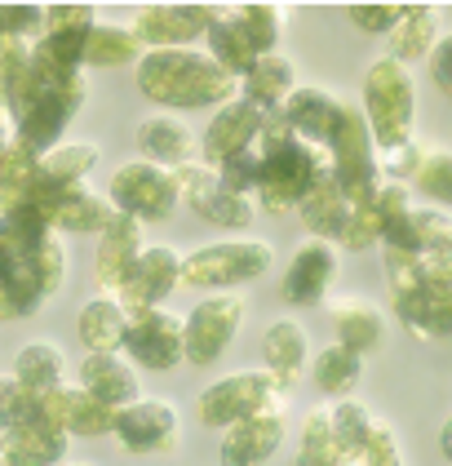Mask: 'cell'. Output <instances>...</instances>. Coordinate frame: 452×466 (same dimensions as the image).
Here are the masks:
<instances>
[{"label":"cell","mask_w":452,"mask_h":466,"mask_svg":"<svg viewBox=\"0 0 452 466\" xmlns=\"http://www.w3.org/2000/svg\"><path fill=\"white\" fill-rule=\"evenodd\" d=\"M85 107V103H75L67 94H54V89H35L32 98L23 103V111L14 116V134H18V143L32 147L35 156H45V151H54V147L63 143V134H67L71 116Z\"/></svg>","instance_id":"obj_21"},{"label":"cell","mask_w":452,"mask_h":466,"mask_svg":"<svg viewBox=\"0 0 452 466\" xmlns=\"http://www.w3.org/2000/svg\"><path fill=\"white\" fill-rule=\"evenodd\" d=\"M293 466H347L337 431H333V404H315L302 418V440H297V462Z\"/></svg>","instance_id":"obj_35"},{"label":"cell","mask_w":452,"mask_h":466,"mask_svg":"<svg viewBox=\"0 0 452 466\" xmlns=\"http://www.w3.org/2000/svg\"><path fill=\"white\" fill-rule=\"evenodd\" d=\"M426 151H430V143H421L417 134H413L408 143H399V147H390V151H382V178L413 187V178H417V169H421V160H426Z\"/></svg>","instance_id":"obj_45"},{"label":"cell","mask_w":452,"mask_h":466,"mask_svg":"<svg viewBox=\"0 0 452 466\" xmlns=\"http://www.w3.org/2000/svg\"><path fill=\"white\" fill-rule=\"evenodd\" d=\"M328 160H333V178L347 191L350 205H364L377 196L382 187V151H377V138L368 129V116L359 103L347 98V116L328 143Z\"/></svg>","instance_id":"obj_6"},{"label":"cell","mask_w":452,"mask_h":466,"mask_svg":"<svg viewBox=\"0 0 452 466\" xmlns=\"http://www.w3.org/2000/svg\"><path fill=\"white\" fill-rule=\"evenodd\" d=\"M177 409L169 400H134L129 409L116 413V440L125 453H169L177 444Z\"/></svg>","instance_id":"obj_17"},{"label":"cell","mask_w":452,"mask_h":466,"mask_svg":"<svg viewBox=\"0 0 452 466\" xmlns=\"http://www.w3.org/2000/svg\"><path fill=\"white\" fill-rule=\"evenodd\" d=\"M213 23V5H142L129 18L142 49H191V40H205Z\"/></svg>","instance_id":"obj_15"},{"label":"cell","mask_w":452,"mask_h":466,"mask_svg":"<svg viewBox=\"0 0 452 466\" xmlns=\"http://www.w3.org/2000/svg\"><path fill=\"white\" fill-rule=\"evenodd\" d=\"M142 227H146V222H138V218H129V214H120L103 231V236H98L94 276H98V285L111 289V293L125 285V276L134 271V262H138L142 249H146V231H142Z\"/></svg>","instance_id":"obj_25"},{"label":"cell","mask_w":452,"mask_h":466,"mask_svg":"<svg viewBox=\"0 0 452 466\" xmlns=\"http://www.w3.org/2000/svg\"><path fill=\"white\" fill-rule=\"evenodd\" d=\"M67 466H94V462H67Z\"/></svg>","instance_id":"obj_53"},{"label":"cell","mask_w":452,"mask_h":466,"mask_svg":"<svg viewBox=\"0 0 452 466\" xmlns=\"http://www.w3.org/2000/svg\"><path fill=\"white\" fill-rule=\"evenodd\" d=\"M359 107L368 116V129L377 138V151L408 143L413 138V125H417V80L404 63H395L390 54L368 63L364 72V98Z\"/></svg>","instance_id":"obj_4"},{"label":"cell","mask_w":452,"mask_h":466,"mask_svg":"<svg viewBox=\"0 0 452 466\" xmlns=\"http://www.w3.org/2000/svg\"><path fill=\"white\" fill-rule=\"evenodd\" d=\"M125 356L160 373L177 369L186 360V316H177L169 307H129Z\"/></svg>","instance_id":"obj_9"},{"label":"cell","mask_w":452,"mask_h":466,"mask_svg":"<svg viewBox=\"0 0 452 466\" xmlns=\"http://www.w3.org/2000/svg\"><path fill=\"white\" fill-rule=\"evenodd\" d=\"M32 267H35V276H40V285H45V293H49V298H54V293H63V285H67V271H71L63 231H49V236H45V245L35 249Z\"/></svg>","instance_id":"obj_42"},{"label":"cell","mask_w":452,"mask_h":466,"mask_svg":"<svg viewBox=\"0 0 452 466\" xmlns=\"http://www.w3.org/2000/svg\"><path fill=\"white\" fill-rule=\"evenodd\" d=\"M205 49H209L213 63L226 67L236 80L248 76V67L262 58L257 40L248 36V27H244L240 14H236V5H213V23H209V32H205Z\"/></svg>","instance_id":"obj_26"},{"label":"cell","mask_w":452,"mask_h":466,"mask_svg":"<svg viewBox=\"0 0 452 466\" xmlns=\"http://www.w3.org/2000/svg\"><path fill=\"white\" fill-rule=\"evenodd\" d=\"M382 231H386V218L377 209V200H364V205H350V218H347V231L337 240V249H350V253H364L368 245H382Z\"/></svg>","instance_id":"obj_40"},{"label":"cell","mask_w":452,"mask_h":466,"mask_svg":"<svg viewBox=\"0 0 452 466\" xmlns=\"http://www.w3.org/2000/svg\"><path fill=\"white\" fill-rule=\"evenodd\" d=\"M138 94L169 111H217L240 98V80L217 67L209 49H146L134 67Z\"/></svg>","instance_id":"obj_1"},{"label":"cell","mask_w":452,"mask_h":466,"mask_svg":"<svg viewBox=\"0 0 452 466\" xmlns=\"http://www.w3.org/2000/svg\"><path fill=\"white\" fill-rule=\"evenodd\" d=\"M14 316H18V307H14V298H9V293L0 289V324H5V320H14Z\"/></svg>","instance_id":"obj_51"},{"label":"cell","mask_w":452,"mask_h":466,"mask_svg":"<svg viewBox=\"0 0 452 466\" xmlns=\"http://www.w3.org/2000/svg\"><path fill=\"white\" fill-rule=\"evenodd\" d=\"M359 466H404V449H399V440H395V431L386 427L382 418L373 422L368 431V444H364V458Z\"/></svg>","instance_id":"obj_47"},{"label":"cell","mask_w":452,"mask_h":466,"mask_svg":"<svg viewBox=\"0 0 452 466\" xmlns=\"http://www.w3.org/2000/svg\"><path fill=\"white\" fill-rule=\"evenodd\" d=\"M18 143V134H14V120H9V111H0V165H5V156L14 151Z\"/></svg>","instance_id":"obj_49"},{"label":"cell","mask_w":452,"mask_h":466,"mask_svg":"<svg viewBox=\"0 0 452 466\" xmlns=\"http://www.w3.org/2000/svg\"><path fill=\"white\" fill-rule=\"evenodd\" d=\"M0 111H5V94H0Z\"/></svg>","instance_id":"obj_54"},{"label":"cell","mask_w":452,"mask_h":466,"mask_svg":"<svg viewBox=\"0 0 452 466\" xmlns=\"http://www.w3.org/2000/svg\"><path fill=\"white\" fill-rule=\"evenodd\" d=\"M284 431H288V413H284V400L248 413L240 422L222 431V444H217V462L222 466H262L271 462L284 444Z\"/></svg>","instance_id":"obj_14"},{"label":"cell","mask_w":452,"mask_h":466,"mask_svg":"<svg viewBox=\"0 0 452 466\" xmlns=\"http://www.w3.org/2000/svg\"><path fill=\"white\" fill-rule=\"evenodd\" d=\"M276 249L266 240H248V236H236V240H213V245H200V249L182 253V285L186 289H240L253 285L266 276Z\"/></svg>","instance_id":"obj_5"},{"label":"cell","mask_w":452,"mask_h":466,"mask_svg":"<svg viewBox=\"0 0 452 466\" xmlns=\"http://www.w3.org/2000/svg\"><path fill=\"white\" fill-rule=\"evenodd\" d=\"M413 5H395V0H359V5H347L350 23L359 27V32H377V36H390L399 23H404V14H408Z\"/></svg>","instance_id":"obj_44"},{"label":"cell","mask_w":452,"mask_h":466,"mask_svg":"<svg viewBox=\"0 0 452 466\" xmlns=\"http://www.w3.org/2000/svg\"><path fill=\"white\" fill-rule=\"evenodd\" d=\"M333 404V431H337V444H342V458L347 466H359L364 458V444H368V431L377 422V413H368V404H359V400H328Z\"/></svg>","instance_id":"obj_38"},{"label":"cell","mask_w":452,"mask_h":466,"mask_svg":"<svg viewBox=\"0 0 452 466\" xmlns=\"http://www.w3.org/2000/svg\"><path fill=\"white\" fill-rule=\"evenodd\" d=\"M217 178H222V187H231V191H240V196H253V191H257V147H248L240 156L222 160V165H217ZM253 200H257V196H253Z\"/></svg>","instance_id":"obj_46"},{"label":"cell","mask_w":452,"mask_h":466,"mask_svg":"<svg viewBox=\"0 0 452 466\" xmlns=\"http://www.w3.org/2000/svg\"><path fill=\"white\" fill-rule=\"evenodd\" d=\"M111 205L138 222H169L182 209V187L177 174L151 160H129L111 174Z\"/></svg>","instance_id":"obj_7"},{"label":"cell","mask_w":452,"mask_h":466,"mask_svg":"<svg viewBox=\"0 0 452 466\" xmlns=\"http://www.w3.org/2000/svg\"><path fill=\"white\" fill-rule=\"evenodd\" d=\"M276 116L297 138H306V143L328 151L337 125H342V116H347V98H342V94H328V89H319V85H297V89L279 103Z\"/></svg>","instance_id":"obj_19"},{"label":"cell","mask_w":452,"mask_h":466,"mask_svg":"<svg viewBox=\"0 0 452 466\" xmlns=\"http://www.w3.org/2000/svg\"><path fill=\"white\" fill-rule=\"evenodd\" d=\"M75 333H80L85 351H120L125 347V333H129V307L120 298L103 293V298H94V302L80 307Z\"/></svg>","instance_id":"obj_31"},{"label":"cell","mask_w":452,"mask_h":466,"mask_svg":"<svg viewBox=\"0 0 452 466\" xmlns=\"http://www.w3.org/2000/svg\"><path fill=\"white\" fill-rule=\"evenodd\" d=\"M14 378H18L23 387H32V391L58 387V382L67 378V356H63V347H58V342H27V347H18V356H14Z\"/></svg>","instance_id":"obj_37"},{"label":"cell","mask_w":452,"mask_h":466,"mask_svg":"<svg viewBox=\"0 0 452 466\" xmlns=\"http://www.w3.org/2000/svg\"><path fill=\"white\" fill-rule=\"evenodd\" d=\"M27 205L40 209V218H45L54 231H63V236H85V231L103 236L106 227L120 218V209L111 205V196L94 191L89 182L54 187V191H32V196H27Z\"/></svg>","instance_id":"obj_11"},{"label":"cell","mask_w":452,"mask_h":466,"mask_svg":"<svg viewBox=\"0 0 452 466\" xmlns=\"http://www.w3.org/2000/svg\"><path fill=\"white\" fill-rule=\"evenodd\" d=\"M266 116H271V111H262L257 103H248V98H231L226 107H217L213 120L205 125V134H200V160L217 169L222 160H231V156H240L248 147H257Z\"/></svg>","instance_id":"obj_16"},{"label":"cell","mask_w":452,"mask_h":466,"mask_svg":"<svg viewBox=\"0 0 452 466\" xmlns=\"http://www.w3.org/2000/svg\"><path fill=\"white\" fill-rule=\"evenodd\" d=\"M413 187H417L430 205L452 209V151L448 147H430V151H426V160H421Z\"/></svg>","instance_id":"obj_39"},{"label":"cell","mask_w":452,"mask_h":466,"mask_svg":"<svg viewBox=\"0 0 452 466\" xmlns=\"http://www.w3.org/2000/svg\"><path fill=\"white\" fill-rule=\"evenodd\" d=\"M5 280H9V253L0 249V289H5Z\"/></svg>","instance_id":"obj_52"},{"label":"cell","mask_w":452,"mask_h":466,"mask_svg":"<svg viewBox=\"0 0 452 466\" xmlns=\"http://www.w3.org/2000/svg\"><path fill=\"white\" fill-rule=\"evenodd\" d=\"M75 382L89 395H98L103 404H111L116 413L129 409L134 400H142L138 369H134V360L120 356V351H85L80 369H75Z\"/></svg>","instance_id":"obj_22"},{"label":"cell","mask_w":452,"mask_h":466,"mask_svg":"<svg viewBox=\"0 0 452 466\" xmlns=\"http://www.w3.org/2000/svg\"><path fill=\"white\" fill-rule=\"evenodd\" d=\"M306 364H311V338L297 320H276L262 333V369L279 382V391L297 387Z\"/></svg>","instance_id":"obj_27"},{"label":"cell","mask_w":452,"mask_h":466,"mask_svg":"<svg viewBox=\"0 0 452 466\" xmlns=\"http://www.w3.org/2000/svg\"><path fill=\"white\" fill-rule=\"evenodd\" d=\"M236 14H240V23L248 27V36L257 40V49L262 54H271L279 45V32H284V9L279 5H236Z\"/></svg>","instance_id":"obj_43"},{"label":"cell","mask_w":452,"mask_h":466,"mask_svg":"<svg viewBox=\"0 0 452 466\" xmlns=\"http://www.w3.org/2000/svg\"><path fill=\"white\" fill-rule=\"evenodd\" d=\"M284 400L279 391V382L266 373V369H240V373H226V378H217L209 382L205 391H200V422L213 431H226L231 422H240L248 413H257V409H266V404H276Z\"/></svg>","instance_id":"obj_10"},{"label":"cell","mask_w":452,"mask_h":466,"mask_svg":"<svg viewBox=\"0 0 452 466\" xmlns=\"http://www.w3.org/2000/svg\"><path fill=\"white\" fill-rule=\"evenodd\" d=\"M293 89H297V67H293V58L279 54V49L262 54V58L248 67V76H240V98L257 103L262 111H279V103H284Z\"/></svg>","instance_id":"obj_30"},{"label":"cell","mask_w":452,"mask_h":466,"mask_svg":"<svg viewBox=\"0 0 452 466\" xmlns=\"http://www.w3.org/2000/svg\"><path fill=\"white\" fill-rule=\"evenodd\" d=\"M40 422L71 431V435H111L116 431V409L89 395L80 382H58L40 391Z\"/></svg>","instance_id":"obj_18"},{"label":"cell","mask_w":452,"mask_h":466,"mask_svg":"<svg viewBox=\"0 0 452 466\" xmlns=\"http://www.w3.org/2000/svg\"><path fill=\"white\" fill-rule=\"evenodd\" d=\"M439 23H444V9H439V5H413V9L404 14V23L386 36L390 58L404 63V67L426 58V54L435 49V40H439Z\"/></svg>","instance_id":"obj_33"},{"label":"cell","mask_w":452,"mask_h":466,"mask_svg":"<svg viewBox=\"0 0 452 466\" xmlns=\"http://www.w3.org/2000/svg\"><path fill=\"white\" fill-rule=\"evenodd\" d=\"M134 143H138L142 160L165 165V169H182V165L200 160V138L191 134V125L182 116H146V120H138Z\"/></svg>","instance_id":"obj_23"},{"label":"cell","mask_w":452,"mask_h":466,"mask_svg":"<svg viewBox=\"0 0 452 466\" xmlns=\"http://www.w3.org/2000/svg\"><path fill=\"white\" fill-rule=\"evenodd\" d=\"M337 267H342V249L333 240L306 236L293 249V258H288V271L279 280V298L288 307H319V302H328V289L337 280Z\"/></svg>","instance_id":"obj_13"},{"label":"cell","mask_w":452,"mask_h":466,"mask_svg":"<svg viewBox=\"0 0 452 466\" xmlns=\"http://www.w3.org/2000/svg\"><path fill=\"white\" fill-rule=\"evenodd\" d=\"M71 449V431L54 422H23L0 431V466H63Z\"/></svg>","instance_id":"obj_24"},{"label":"cell","mask_w":452,"mask_h":466,"mask_svg":"<svg viewBox=\"0 0 452 466\" xmlns=\"http://www.w3.org/2000/svg\"><path fill=\"white\" fill-rule=\"evenodd\" d=\"M426 67H430V76H435L439 94H444V98H452V32L435 40V49L426 54Z\"/></svg>","instance_id":"obj_48"},{"label":"cell","mask_w":452,"mask_h":466,"mask_svg":"<svg viewBox=\"0 0 452 466\" xmlns=\"http://www.w3.org/2000/svg\"><path fill=\"white\" fill-rule=\"evenodd\" d=\"M23 422H40V391L23 387L9 373V378H0V431L23 427Z\"/></svg>","instance_id":"obj_41"},{"label":"cell","mask_w":452,"mask_h":466,"mask_svg":"<svg viewBox=\"0 0 452 466\" xmlns=\"http://www.w3.org/2000/svg\"><path fill=\"white\" fill-rule=\"evenodd\" d=\"M174 174H177V187H182V205H186L196 218H205L209 227L244 231V227H253L257 214H262L253 196H240V191L222 187L217 169L205 165V160H191V165H182Z\"/></svg>","instance_id":"obj_8"},{"label":"cell","mask_w":452,"mask_h":466,"mask_svg":"<svg viewBox=\"0 0 452 466\" xmlns=\"http://www.w3.org/2000/svg\"><path fill=\"white\" fill-rule=\"evenodd\" d=\"M386 280H390V311L413 338H452V280L426 276L421 253L382 249Z\"/></svg>","instance_id":"obj_3"},{"label":"cell","mask_w":452,"mask_h":466,"mask_svg":"<svg viewBox=\"0 0 452 466\" xmlns=\"http://www.w3.org/2000/svg\"><path fill=\"white\" fill-rule=\"evenodd\" d=\"M103 147L98 143H58L54 151L40 156V174H35L32 191H54V187H75L89 182V174L98 169Z\"/></svg>","instance_id":"obj_32"},{"label":"cell","mask_w":452,"mask_h":466,"mask_svg":"<svg viewBox=\"0 0 452 466\" xmlns=\"http://www.w3.org/2000/svg\"><path fill=\"white\" fill-rule=\"evenodd\" d=\"M333 169L328 151L324 147L297 138L276 111L266 116L262 125V138H257V209L271 218H288L297 214L302 196L315 187V178Z\"/></svg>","instance_id":"obj_2"},{"label":"cell","mask_w":452,"mask_h":466,"mask_svg":"<svg viewBox=\"0 0 452 466\" xmlns=\"http://www.w3.org/2000/svg\"><path fill=\"white\" fill-rule=\"evenodd\" d=\"M439 453H444V458L452 462V413H448V422L439 427Z\"/></svg>","instance_id":"obj_50"},{"label":"cell","mask_w":452,"mask_h":466,"mask_svg":"<svg viewBox=\"0 0 452 466\" xmlns=\"http://www.w3.org/2000/svg\"><path fill=\"white\" fill-rule=\"evenodd\" d=\"M347 218H350V200L347 191L337 187L333 178V169H324L315 187L302 196V205H297V222L311 231L315 240H342V231H347Z\"/></svg>","instance_id":"obj_28"},{"label":"cell","mask_w":452,"mask_h":466,"mask_svg":"<svg viewBox=\"0 0 452 466\" xmlns=\"http://www.w3.org/2000/svg\"><path fill=\"white\" fill-rule=\"evenodd\" d=\"M324 307H328V316H333V324H337V342L350 347V351L368 356V351L386 338L382 307H373L368 298H328Z\"/></svg>","instance_id":"obj_29"},{"label":"cell","mask_w":452,"mask_h":466,"mask_svg":"<svg viewBox=\"0 0 452 466\" xmlns=\"http://www.w3.org/2000/svg\"><path fill=\"white\" fill-rule=\"evenodd\" d=\"M244 293L236 289H222V293H209L205 302L191 307L186 316V360L191 364H213V360L226 356V347L236 342L244 324Z\"/></svg>","instance_id":"obj_12"},{"label":"cell","mask_w":452,"mask_h":466,"mask_svg":"<svg viewBox=\"0 0 452 466\" xmlns=\"http://www.w3.org/2000/svg\"><path fill=\"white\" fill-rule=\"evenodd\" d=\"M142 54L146 49L129 23H98L85 40V67H129V63L138 67Z\"/></svg>","instance_id":"obj_34"},{"label":"cell","mask_w":452,"mask_h":466,"mask_svg":"<svg viewBox=\"0 0 452 466\" xmlns=\"http://www.w3.org/2000/svg\"><path fill=\"white\" fill-rule=\"evenodd\" d=\"M174 289H182V253L174 245H146L116 298L125 307H165Z\"/></svg>","instance_id":"obj_20"},{"label":"cell","mask_w":452,"mask_h":466,"mask_svg":"<svg viewBox=\"0 0 452 466\" xmlns=\"http://www.w3.org/2000/svg\"><path fill=\"white\" fill-rule=\"evenodd\" d=\"M311 373L315 382H319V391L324 395H350L359 387V378H364V356L359 351H350L342 342H328V347H319L311 356Z\"/></svg>","instance_id":"obj_36"}]
</instances>
